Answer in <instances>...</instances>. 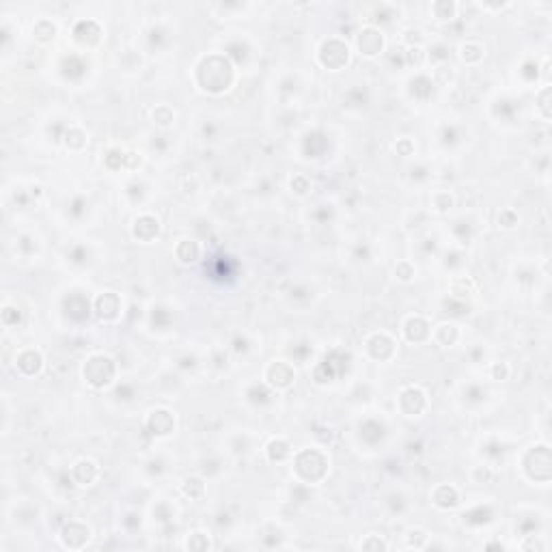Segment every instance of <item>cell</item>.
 Listing matches in <instances>:
<instances>
[{
	"label": "cell",
	"instance_id": "cell-32",
	"mask_svg": "<svg viewBox=\"0 0 552 552\" xmlns=\"http://www.w3.org/2000/svg\"><path fill=\"white\" fill-rule=\"evenodd\" d=\"M488 371H490V377L496 380V382H503V380H507L511 375V367L507 363H492Z\"/></svg>",
	"mask_w": 552,
	"mask_h": 552
},
{
	"label": "cell",
	"instance_id": "cell-15",
	"mask_svg": "<svg viewBox=\"0 0 552 552\" xmlns=\"http://www.w3.org/2000/svg\"><path fill=\"white\" fill-rule=\"evenodd\" d=\"M432 503L442 511L456 509L462 503V492L458 486H453V483H440V486H436L432 492Z\"/></svg>",
	"mask_w": 552,
	"mask_h": 552
},
{
	"label": "cell",
	"instance_id": "cell-3",
	"mask_svg": "<svg viewBox=\"0 0 552 552\" xmlns=\"http://www.w3.org/2000/svg\"><path fill=\"white\" fill-rule=\"evenodd\" d=\"M522 472L529 481L535 483H548L552 477V458H550V444L537 442L529 446L522 453Z\"/></svg>",
	"mask_w": 552,
	"mask_h": 552
},
{
	"label": "cell",
	"instance_id": "cell-30",
	"mask_svg": "<svg viewBox=\"0 0 552 552\" xmlns=\"http://www.w3.org/2000/svg\"><path fill=\"white\" fill-rule=\"evenodd\" d=\"M153 123H158V125H162V127H166V125H170L172 121H175V111L172 108H168L166 104H160V106L153 111Z\"/></svg>",
	"mask_w": 552,
	"mask_h": 552
},
{
	"label": "cell",
	"instance_id": "cell-4",
	"mask_svg": "<svg viewBox=\"0 0 552 552\" xmlns=\"http://www.w3.org/2000/svg\"><path fill=\"white\" fill-rule=\"evenodd\" d=\"M82 377L91 389H108L117 377V365L108 354H91L82 365Z\"/></svg>",
	"mask_w": 552,
	"mask_h": 552
},
{
	"label": "cell",
	"instance_id": "cell-25",
	"mask_svg": "<svg viewBox=\"0 0 552 552\" xmlns=\"http://www.w3.org/2000/svg\"><path fill=\"white\" fill-rule=\"evenodd\" d=\"M87 145H89V136H87V132L82 127L72 125L65 132V147L69 151H82Z\"/></svg>",
	"mask_w": 552,
	"mask_h": 552
},
{
	"label": "cell",
	"instance_id": "cell-9",
	"mask_svg": "<svg viewBox=\"0 0 552 552\" xmlns=\"http://www.w3.org/2000/svg\"><path fill=\"white\" fill-rule=\"evenodd\" d=\"M263 380L274 391H289L296 384V371L285 360H272L263 371Z\"/></svg>",
	"mask_w": 552,
	"mask_h": 552
},
{
	"label": "cell",
	"instance_id": "cell-2",
	"mask_svg": "<svg viewBox=\"0 0 552 552\" xmlns=\"http://www.w3.org/2000/svg\"><path fill=\"white\" fill-rule=\"evenodd\" d=\"M294 472L302 483L308 486H318L322 483L330 470V460L328 456L318 446H306L302 451L294 453Z\"/></svg>",
	"mask_w": 552,
	"mask_h": 552
},
{
	"label": "cell",
	"instance_id": "cell-27",
	"mask_svg": "<svg viewBox=\"0 0 552 552\" xmlns=\"http://www.w3.org/2000/svg\"><path fill=\"white\" fill-rule=\"evenodd\" d=\"M453 203H456V199H453V194L448 190H438L432 196V207H434V212H438V214H446L453 207Z\"/></svg>",
	"mask_w": 552,
	"mask_h": 552
},
{
	"label": "cell",
	"instance_id": "cell-11",
	"mask_svg": "<svg viewBox=\"0 0 552 552\" xmlns=\"http://www.w3.org/2000/svg\"><path fill=\"white\" fill-rule=\"evenodd\" d=\"M401 334L408 343L421 345L432 339V322L425 315H408L401 322Z\"/></svg>",
	"mask_w": 552,
	"mask_h": 552
},
{
	"label": "cell",
	"instance_id": "cell-17",
	"mask_svg": "<svg viewBox=\"0 0 552 552\" xmlns=\"http://www.w3.org/2000/svg\"><path fill=\"white\" fill-rule=\"evenodd\" d=\"M263 451H265V458H268L272 464H283V462H287V460L294 458V448H291V444H289V440H287L285 436H274V438H270Z\"/></svg>",
	"mask_w": 552,
	"mask_h": 552
},
{
	"label": "cell",
	"instance_id": "cell-24",
	"mask_svg": "<svg viewBox=\"0 0 552 552\" xmlns=\"http://www.w3.org/2000/svg\"><path fill=\"white\" fill-rule=\"evenodd\" d=\"M486 56V48H483L479 42L475 39H466L462 46H460V58L466 63V65H477L481 63V58Z\"/></svg>",
	"mask_w": 552,
	"mask_h": 552
},
{
	"label": "cell",
	"instance_id": "cell-26",
	"mask_svg": "<svg viewBox=\"0 0 552 552\" xmlns=\"http://www.w3.org/2000/svg\"><path fill=\"white\" fill-rule=\"evenodd\" d=\"M182 494L192 498V501H199L205 496V481L201 477H188L184 479L182 483Z\"/></svg>",
	"mask_w": 552,
	"mask_h": 552
},
{
	"label": "cell",
	"instance_id": "cell-28",
	"mask_svg": "<svg viewBox=\"0 0 552 552\" xmlns=\"http://www.w3.org/2000/svg\"><path fill=\"white\" fill-rule=\"evenodd\" d=\"M537 99V111H539V117L548 123L550 121V84H544L539 89V93L535 95Z\"/></svg>",
	"mask_w": 552,
	"mask_h": 552
},
{
	"label": "cell",
	"instance_id": "cell-21",
	"mask_svg": "<svg viewBox=\"0 0 552 552\" xmlns=\"http://www.w3.org/2000/svg\"><path fill=\"white\" fill-rule=\"evenodd\" d=\"M32 39L39 42V44H50L56 39L58 34V24L50 18H39L37 22L32 24Z\"/></svg>",
	"mask_w": 552,
	"mask_h": 552
},
{
	"label": "cell",
	"instance_id": "cell-13",
	"mask_svg": "<svg viewBox=\"0 0 552 552\" xmlns=\"http://www.w3.org/2000/svg\"><path fill=\"white\" fill-rule=\"evenodd\" d=\"M160 229H162L160 220L153 214H141L132 222V237L143 242V244H149V242H153L160 235Z\"/></svg>",
	"mask_w": 552,
	"mask_h": 552
},
{
	"label": "cell",
	"instance_id": "cell-7",
	"mask_svg": "<svg viewBox=\"0 0 552 552\" xmlns=\"http://www.w3.org/2000/svg\"><path fill=\"white\" fill-rule=\"evenodd\" d=\"M72 37H74V44L84 50V52H91L95 48H99V44L104 42V28L97 20L93 18H87V20H78L72 28Z\"/></svg>",
	"mask_w": 552,
	"mask_h": 552
},
{
	"label": "cell",
	"instance_id": "cell-5",
	"mask_svg": "<svg viewBox=\"0 0 552 552\" xmlns=\"http://www.w3.org/2000/svg\"><path fill=\"white\" fill-rule=\"evenodd\" d=\"M350 58H352V48L341 37H328L318 50V63L330 69V72H339V69L348 67Z\"/></svg>",
	"mask_w": 552,
	"mask_h": 552
},
{
	"label": "cell",
	"instance_id": "cell-29",
	"mask_svg": "<svg viewBox=\"0 0 552 552\" xmlns=\"http://www.w3.org/2000/svg\"><path fill=\"white\" fill-rule=\"evenodd\" d=\"M393 274H395V279L399 283H410V281H414V276H417V268H414L410 261H399L395 265Z\"/></svg>",
	"mask_w": 552,
	"mask_h": 552
},
{
	"label": "cell",
	"instance_id": "cell-34",
	"mask_svg": "<svg viewBox=\"0 0 552 552\" xmlns=\"http://www.w3.org/2000/svg\"><path fill=\"white\" fill-rule=\"evenodd\" d=\"M289 186H291V190L296 192V194H306L308 192V182H306V177H302V175H296V177H291V182H289Z\"/></svg>",
	"mask_w": 552,
	"mask_h": 552
},
{
	"label": "cell",
	"instance_id": "cell-10",
	"mask_svg": "<svg viewBox=\"0 0 552 552\" xmlns=\"http://www.w3.org/2000/svg\"><path fill=\"white\" fill-rule=\"evenodd\" d=\"M397 406L403 417H421L429 406V399L421 387H406L397 397Z\"/></svg>",
	"mask_w": 552,
	"mask_h": 552
},
{
	"label": "cell",
	"instance_id": "cell-12",
	"mask_svg": "<svg viewBox=\"0 0 552 552\" xmlns=\"http://www.w3.org/2000/svg\"><path fill=\"white\" fill-rule=\"evenodd\" d=\"M175 412H170L166 408H156L147 414L145 419V427L149 429V434H153L156 438H166L175 432Z\"/></svg>",
	"mask_w": 552,
	"mask_h": 552
},
{
	"label": "cell",
	"instance_id": "cell-18",
	"mask_svg": "<svg viewBox=\"0 0 552 552\" xmlns=\"http://www.w3.org/2000/svg\"><path fill=\"white\" fill-rule=\"evenodd\" d=\"M121 298L115 294V291H106V294H101L97 300H95V310H97V315L99 320H106V322H113L119 318L121 313Z\"/></svg>",
	"mask_w": 552,
	"mask_h": 552
},
{
	"label": "cell",
	"instance_id": "cell-8",
	"mask_svg": "<svg viewBox=\"0 0 552 552\" xmlns=\"http://www.w3.org/2000/svg\"><path fill=\"white\" fill-rule=\"evenodd\" d=\"M365 352L371 360L389 363L397 352V341L389 332H373L365 339Z\"/></svg>",
	"mask_w": 552,
	"mask_h": 552
},
{
	"label": "cell",
	"instance_id": "cell-6",
	"mask_svg": "<svg viewBox=\"0 0 552 552\" xmlns=\"http://www.w3.org/2000/svg\"><path fill=\"white\" fill-rule=\"evenodd\" d=\"M354 46H356V52L365 58H375L384 52L387 48V39H384V32L380 30V26L375 24H365L358 32H356V39H354Z\"/></svg>",
	"mask_w": 552,
	"mask_h": 552
},
{
	"label": "cell",
	"instance_id": "cell-31",
	"mask_svg": "<svg viewBox=\"0 0 552 552\" xmlns=\"http://www.w3.org/2000/svg\"><path fill=\"white\" fill-rule=\"evenodd\" d=\"M518 222H520V216H518L511 207H507V210H503L498 214V227H503V229H513V227H518Z\"/></svg>",
	"mask_w": 552,
	"mask_h": 552
},
{
	"label": "cell",
	"instance_id": "cell-20",
	"mask_svg": "<svg viewBox=\"0 0 552 552\" xmlns=\"http://www.w3.org/2000/svg\"><path fill=\"white\" fill-rule=\"evenodd\" d=\"M203 255V249L196 239H180L177 242V246H175V257L180 263L184 265H192L201 259Z\"/></svg>",
	"mask_w": 552,
	"mask_h": 552
},
{
	"label": "cell",
	"instance_id": "cell-22",
	"mask_svg": "<svg viewBox=\"0 0 552 552\" xmlns=\"http://www.w3.org/2000/svg\"><path fill=\"white\" fill-rule=\"evenodd\" d=\"M432 339L442 345V348H448V345H453L458 339H460V328L456 324H438L436 328H432Z\"/></svg>",
	"mask_w": 552,
	"mask_h": 552
},
{
	"label": "cell",
	"instance_id": "cell-23",
	"mask_svg": "<svg viewBox=\"0 0 552 552\" xmlns=\"http://www.w3.org/2000/svg\"><path fill=\"white\" fill-rule=\"evenodd\" d=\"M429 13H432V18H436V20H442V22L448 20V22H451V20L458 18L460 5L453 3V0H436V3H432V7H429Z\"/></svg>",
	"mask_w": 552,
	"mask_h": 552
},
{
	"label": "cell",
	"instance_id": "cell-16",
	"mask_svg": "<svg viewBox=\"0 0 552 552\" xmlns=\"http://www.w3.org/2000/svg\"><path fill=\"white\" fill-rule=\"evenodd\" d=\"M44 367V354L37 348H24L15 354V371L22 375H34Z\"/></svg>",
	"mask_w": 552,
	"mask_h": 552
},
{
	"label": "cell",
	"instance_id": "cell-33",
	"mask_svg": "<svg viewBox=\"0 0 552 552\" xmlns=\"http://www.w3.org/2000/svg\"><path fill=\"white\" fill-rule=\"evenodd\" d=\"M360 548H363V550H387L389 544H387L384 539H377L375 535H369V537L360 544Z\"/></svg>",
	"mask_w": 552,
	"mask_h": 552
},
{
	"label": "cell",
	"instance_id": "cell-14",
	"mask_svg": "<svg viewBox=\"0 0 552 552\" xmlns=\"http://www.w3.org/2000/svg\"><path fill=\"white\" fill-rule=\"evenodd\" d=\"M61 539L65 548H82L91 539V529L80 520H69L61 531Z\"/></svg>",
	"mask_w": 552,
	"mask_h": 552
},
{
	"label": "cell",
	"instance_id": "cell-19",
	"mask_svg": "<svg viewBox=\"0 0 552 552\" xmlns=\"http://www.w3.org/2000/svg\"><path fill=\"white\" fill-rule=\"evenodd\" d=\"M72 477L78 486H91V483L97 481L99 477V466L93 462V460H78L74 466H72Z\"/></svg>",
	"mask_w": 552,
	"mask_h": 552
},
{
	"label": "cell",
	"instance_id": "cell-1",
	"mask_svg": "<svg viewBox=\"0 0 552 552\" xmlns=\"http://www.w3.org/2000/svg\"><path fill=\"white\" fill-rule=\"evenodd\" d=\"M194 82L203 93L220 95L235 82V69L222 54H205L194 65Z\"/></svg>",
	"mask_w": 552,
	"mask_h": 552
}]
</instances>
